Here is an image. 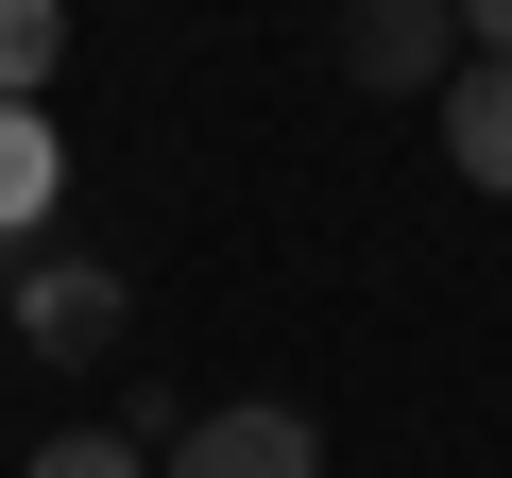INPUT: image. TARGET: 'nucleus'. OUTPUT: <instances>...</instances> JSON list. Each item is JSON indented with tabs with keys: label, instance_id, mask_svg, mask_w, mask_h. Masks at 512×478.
<instances>
[{
	"label": "nucleus",
	"instance_id": "f257e3e1",
	"mask_svg": "<svg viewBox=\"0 0 512 478\" xmlns=\"http://www.w3.org/2000/svg\"><path fill=\"white\" fill-rule=\"evenodd\" d=\"M342 69H359L376 103H410V86L444 103V86L478 69V52H461V0H359V18H342Z\"/></svg>",
	"mask_w": 512,
	"mask_h": 478
},
{
	"label": "nucleus",
	"instance_id": "f03ea898",
	"mask_svg": "<svg viewBox=\"0 0 512 478\" xmlns=\"http://www.w3.org/2000/svg\"><path fill=\"white\" fill-rule=\"evenodd\" d=\"M154 478H325V427L274 410V393H239V410H188V444Z\"/></svg>",
	"mask_w": 512,
	"mask_h": 478
},
{
	"label": "nucleus",
	"instance_id": "7ed1b4c3",
	"mask_svg": "<svg viewBox=\"0 0 512 478\" xmlns=\"http://www.w3.org/2000/svg\"><path fill=\"white\" fill-rule=\"evenodd\" d=\"M120 325H137V308H120V274H103V257H35V274H18V342H35V359L103 376V359H120Z\"/></svg>",
	"mask_w": 512,
	"mask_h": 478
},
{
	"label": "nucleus",
	"instance_id": "20e7f679",
	"mask_svg": "<svg viewBox=\"0 0 512 478\" xmlns=\"http://www.w3.org/2000/svg\"><path fill=\"white\" fill-rule=\"evenodd\" d=\"M69 205V137H52V103H0V239H35Z\"/></svg>",
	"mask_w": 512,
	"mask_h": 478
},
{
	"label": "nucleus",
	"instance_id": "39448f33",
	"mask_svg": "<svg viewBox=\"0 0 512 478\" xmlns=\"http://www.w3.org/2000/svg\"><path fill=\"white\" fill-rule=\"evenodd\" d=\"M444 171L512 205V69H461V86H444Z\"/></svg>",
	"mask_w": 512,
	"mask_h": 478
},
{
	"label": "nucleus",
	"instance_id": "423d86ee",
	"mask_svg": "<svg viewBox=\"0 0 512 478\" xmlns=\"http://www.w3.org/2000/svg\"><path fill=\"white\" fill-rule=\"evenodd\" d=\"M69 69V0H0V103H52Z\"/></svg>",
	"mask_w": 512,
	"mask_h": 478
},
{
	"label": "nucleus",
	"instance_id": "0eeeda50",
	"mask_svg": "<svg viewBox=\"0 0 512 478\" xmlns=\"http://www.w3.org/2000/svg\"><path fill=\"white\" fill-rule=\"evenodd\" d=\"M18 478H154V444H120V427H52Z\"/></svg>",
	"mask_w": 512,
	"mask_h": 478
},
{
	"label": "nucleus",
	"instance_id": "6e6552de",
	"mask_svg": "<svg viewBox=\"0 0 512 478\" xmlns=\"http://www.w3.org/2000/svg\"><path fill=\"white\" fill-rule=\"evenodd\" d=\"M120 444H154V461H171V444H188V393H171V376H137V393H120Z\"/></svg>",
	"mask_w": 512,
	"mask_h": 478
},
{
	"label": "nucleus",
	"instance_id": "1a4fd4ad",
	"mask_svg": "<svg viewBox=\"0 0 512 478\" xmlns=\"http://www.w3.org/2000/svg\"><path fill=\"white\" fill-rule=\"evenodd\" d=\"M461 52H478V69H512V0H461Z\"/></svg>",
	"mask_w": 512,
	"mask_h": 478
},
{
	"label": "nucleus",
	"instance_id": "9d476101",
	"mask_svg": "<svg viewBox=\"0 0 512 478\" xmlns=\"http://www.w3.org/2000/svg\"><path fill=\"white\" fill-rule=\"evenodd\" d=\"M0 325H18V239H0Z\"/></svg>",
	"mask_w": 512,
	"mask_h": 478
}]
</instances>
